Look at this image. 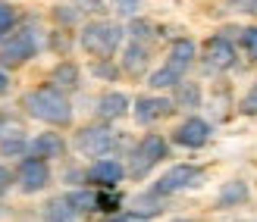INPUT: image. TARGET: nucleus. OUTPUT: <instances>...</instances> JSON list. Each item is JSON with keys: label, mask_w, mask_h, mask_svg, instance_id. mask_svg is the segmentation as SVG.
I'll return each instance as SVG.
<instances>
[{"label": "nucleus", "mask_w": 257, "mask_h": 222, "mask_svg": "<svg viewBox=\"0 0 257 222\" xmlns=\"http://www.w3.org/2000/svg\"><path fill=\"white\" fill-rule=\"evenodd\" d=\"M25 110H29L35 119L41 122H50V125H69L72 119V107L69 100L60 94L57 88H35L25 94Z\"/></svg>", "instance_id": "1"}, {"label": "nucleus", "mask_w": 257, "mask_h": 222, "mask_svg": "<svg viewBox=\"0 0 257 222\" xmlns=\"http://www.w3.org/2000/svg\"><path fill=\"white\" fill-rule=\"evenodd\" d=\"M122 41V29L113 22H91L82 32V47L94 57H110Z\"/></svg>", "instance_id": "2"}, {"label": "nucleus", "mask_w": 257, "mask_h": 222, "mask_svg": "<svg viewBox=\"0 0 257 222\" xmlns=\"http://www.w3.org/2000/svg\"><path fill=\"white\" fill-rule=\"evenodd\" d=\"M163 156H166V141L160 135H148L138 144V150L132 153V166H128V172H132L135 178L145 175V172H151V169L163 160Z\"/></svg>", "instance_id": "3"}, {"label": "nucleus", "mask_w": 257, "mask_h": 222, "mask_svg": "<svg viewBox=\"0 0 257 222\" xmlns=\"http://www.w3.org/2000/svg\"><path fill=\"white\" fill-rule=\"evenodd\" d=\"M35 50H38V35H35V29H22V32H16L4 44L0 60L10 63V66H16V63H25L29 57H35Z\"/></svg>", "instance_id": "4"}, {"label": "nucleus", "mask_w": 257, "mask_h": 222, "mask_svg": "<svg viewBox=\"0 0 257 222\" xmlns=\"http://www.w3.org/2000/svg\"><path fill=\"white\" fill-rule=\"evenodd\" d=\"M75 144H79V150L85 156H104V153L113 150V144H116V135H113L110 128L94 125V128H82L79 138H75Z\"/></svg>", "instance_id": "5"}, {"label": "nucleus", "mask_w": 257, "mask_h": 222, "mask_svg": "<svg viewBox=\"0 0 257 222\" xmlns=\"http://www.w3.org/2000/svg\"><path fill=\"white\" fill-rule=\"evenodd\" d=\"M204 172L198 166H173L160 181H157V194H176L182 188H191V185H201Z\"/></svg>", "instance_id": "6"}, {"label": "nucleus", "mask_w": 257, "mask_h": 222, "mask_svg": "<svg viewBox=\"0 0 257 222\" xmlns=\"http://www.w3.org/2000/svg\"><path fill=\"white\" fill-rule=\"evenodd\" d=\"M50 181V169H47V163L44 160H25L22 166H19V188L25 191V194H35V191H41L44 185Z\"/></svg>", "instance_id": "7"}, {"label": "nucleus", "mask_w": 257, "mask_h": 222, "mask_svg": "<svg viewBox=\"0 0 257 222\" xmlns=\"http://www.w3.org/2000/svg\"><path fill=\"white\" fill-rule=\"evenodd\" d=\"M173 107H176V103L163 100V97H141V100L135 103V119L145 122V125H148V122H157V119H163V116H170Z\"/></svg>", "instance_id": "8"}, {"label": "nucleus", "mask_w": 257, "mask_h": 222, "mask_svg": "<svg viewBox=\"0 0 257 222\" xmlns=\"http://www.w3.org/2000/svg\"><path fill=\"white\" fill-rule=\"evenodd\" d=\"M207 138H210V125L204 119H188V122L179 125V132H176V141L182 147H204Z\"/></svg>", "instance_id": "9"}, {"label": "nucleus", "mask_w": 257, "mask_h": 222, "mask_svg": "<svg viewBox=\"0 0 257 222\" xmlns=\"http://www.w3.org/2000/svg\"><path fill=\"white\" fill-rule=\"evenodd\" d=\"M122 166L116 163V160H97L94 166H91V172H88V178L94 181V185H100V188H116L119 181H122Z\"/></svg>", "instance_id": "10"}, {"label": "nucleus", "mask_w": 257, "mask_h": 222, "mask_svg": "<svg viewBox=\"0 0 257 222\" xmlns=\"http://www.w3.org/2000/svg\"><path fill=\"white\" fill-rule=\"evenodd\" d=\"M235 63V47L226 38H210L207 41V66L213 69H229Z\"/></svg>", "instance_id": "11"}, {"label": "nucleus", "mask_w": 257, "mask_h": 222, "mask_svg": "<svg viewBox=\"0 0 257 222\" xmlns=\"http://www.w3.org/2000/svg\"><path fill=\"white\" fill-rule=\"evenodd\" d=\"M32 156L35 160H50V156H63V150H66V144H63V138L57 132H41L35 141H32Z\"/></svg>", "instance_id": "12"}, {"label": "nucleus", "mask_w": 257, "mask_h": 222, "mask_svg": "<svg viewBox=\"0 0 257 222\" xmlns=\"http://www.w3.org/2000/svg\"><path fill=\"white\" fill-rule=\"evenodd\" d=\"M191 57H195V44H191V41H176L173 50H170V63H166V69H173L176 75H182L191 66Z\"/></svg>", "instance_id": "13"}, {"label": "nucleus", "mask_w": 257, "mask_h": 222, "mask_svg": "<svg viewBox=\"0 0 257 222\" xmlns=\"http://www.w3.org/2000/svg\"><path fill=\"white\" fill-rule=\"evenodd\" d=\"M125 110H128V100H125V94H119V91L104 94L100 97V107H97V113L104 116V119H119V116H125Z\"/></svg>", "instance_id": "14"}, {"label": "nucleus", "mask_w": 257, "mask_h": 222, "mask_svg": "<svg viewBox=\"0 0 257 222\" xmlns=\"http://www.w3.org/2000/svg\"><path fill=\"white\" fill-rule=\"evenodd\" d=\"M72 219H75V206L69 203V197L50 200L44 206V222H72Z\"/></svg>", "instance_id": "15"}, {"label": "nucleus", "mask_w": 257, "mask_h": 222, "mask_svg": "<svg viewBox=\"0 0 257 222\" xmlns=\"http://www.w3.org/2000/svg\"><path fill=\"white\" fill-rule=\"evenodd\" d=\"M122 66H125L128 75H141V72L148 69V50L141 47V44H132V47L125 50V63H122Z\"/></svg>", "instance_id": "16"}, {"label": "nucleus", "mask_w": 257, "mask_h": 222, "mask_svg": "<svg viewBox=\"0 0 257 222\" xmlns=\"http://www.w3.org/2000/svg\"><path fill=\"white\" fill-rule=\"evenodd\" d=\"M248 197V188L245 181H226L223 191H220V206H232V203H241Z\"/></svg>", "instance_id": "17"}, {"label": "nucleus", "mask_w": 257, "mask_h": 222, "mask_svg": "<svg viewBox=\"0 0 257 222\" xmlns=\"http://www.w3.org/2000/svg\"><path fill=\"white\" fill-rule=\"evenodd\" d=\"M54 82L63 85V88H75L79 85V66H72V63H60L54 69Z\"/></svg>", "instance_id": "18"}, {"label": "nucleus", "mask_w": 257, "mask_h": 222, "mask_svg": "<svg viewBox=\"0 0 257 222\" xmlns=\"http://www.w3.org/2000/svg\"><path fill=\"white\" fill-rule=\"evenodd\" d=\"M176 82H179V75H176L173 69H160V72L151 75L148 85H151V88H170V85H176Z\"/></svg>", "instance_id": "19"}, {"label": "nucleus", "mask_w": 257, "mask_h": 222, "mask_svg": "<svg viewBox=\"0 0 257 222\" xmlns=\"http://www.w3.org/2000/svg\"><path fill=\"white\" fill-rule=\"evenodd\" d=\"M157 213H160L157 197H138L135 200V216H157Z\"/></svg>", "instance_id": "20"}, {"label": "nucleus", "mask_w": 257, "mask_h": 222, "mask_svg": "<svg viewBox=\"0 0 257 222\" xmlns=\"http://www.w3.org/2000/svg\"><path fill=\"white\" fill-rule=\"evenodd\" d=\"M198 88L195 85H179V103L182 107H198Z\"/></svg>", "instance_id": "21"}, {"label": "nucleus", "mask_w": 257, "mask_h": 222, "mask_svg": "<svg viewBox=\"0 0 257 222\" xmlns=\"http://www.w3.org/2000/svg\"><path fill=\"white\" fill-rule=\"evenodd\" d=\"M13 25H16V13H13L10 4H0V38H4Z\"/></svg>", "instance_id": "22"}, {"label": "nucleus", "mask_w": 257, "mask_h": 222, "mask_svg": "<svg viewBox=\"0 0 257 222\" xmlns=\"http://www.w3.org/2000/svg\"><path fill=\"white\" fill-rule=\"evenodd\" d=\"M241 47L248 50L251 60H257V29H245V35H241Z\"/></svg>", "instance_id": "23"}, {"label": "nucleus", "mask_w": 257, "mask_h": 222, "mask_svg": "<svg viewBox=\"0 0 257 222\" xmlns=\"http://www.w3.org/2000/svg\"><path fill=\"white\" fill-rule=\"evenodd\" d=\"M0 150H4L7 156H19V153L25 150V141H22L19 135H16V138H7V141H4V147H0Z\"/></svg>", "instance_id": "24"}, {"label": "nucleus", "mask_w": 257, "mask_h": 222, "mask_svg": "<svg viewBox=\"0 0 257 222\" xmlns=\"http://www.w3.org/2000/svg\"><path fill=\"white\" fill-rule=\"evenodd\" d=\"M241 110H245V113H257V82H254V88L248 91V97L241 100Z\"/></svg>", "instance_id": "25"}, {"label": "nucleus", "mask_w": 257, "mask_h": 222, "mask_svg": "<svg viewBox=\"0 0 257 222\" xmlns=\"http://www.w3.org/2000/svg\"><path fill=\"white\" fill-rule=\"evenodd\" d=\"M113 4H116V10L119 13H125V16H132V13H138V0H113Z\"/></svg>", "instance_id": "26"}, {"label": "nucleus", "mask_w": 257, "mask_h": 222, "mask_svg": "<svg viewBox=\"0 0 257 222\" xmlns=\"http://www.w3.org/2000/svg\"><path fill=\"white\" fill-rule=\"evenodd\" d=\"M116 206H119V197H107V194L97 197V210H116Z\"/></svg>", "instance_id": "27"}, {"label": "nucleus", "mask_w": 257, "mask_h": 222, "mask_svg": "<svg viewBox=\"0 0 257 222\" xmlns=\"http://www.w3.org/2000/svg\"><path fill=\"white\" fill-rule=\"evenodd\" d=\"M232 7H238V10H245V13H257V0H229Z\"/></svg>", "instance_id": "28"}, {"label": "nucleus", "mask_w": 257, "mask_h": 222, "mask_svg": "<svg viewBox=\"0 0 257 222\" xmlns=\"http://www.w3.org/2000/svg\"><path fill=\"white\" fill-rule=\"evenodd\" d=\"M75 4H82L79 10H91V13H100V10H104V4H100V0H75Z\"/></svg>", "instance_id": "29"}, {"label": "nucleus", "mask_w": 257, "mask_h": 222, "mask_svg": "<svg viewBox=\"0 0 257 222\" xmlns=\"http://www.w3.org/2000/svg\"><path fill=\"white\" fill-rule=\"evenodd\" d=\"M7 185H10V172L0 166V191H7Z\"/></svg>", "instance_id": "30"}, {"label": "nucleus", "mask_w": 257, "mask_h": 222, "mask_svg": "<svg viewBox=\"0 0 257 222\" xmlns=\"http://www.w3.org/2000/svg\"><path fill=\"white\" fill-rule=\"evenodd\" d=\"M7 91H10V78L0 72V94H7Z\"/></svg>", "instance_id": "31"}, {"label": "nucleus", "mask_w": 257, "mask_h": 222, "mask_svg": "<svg viewBox=\"0 0 257 222\" xmlns=\"http://www.w3.org/2000/svg\"><path fill=\"white\" fill-rule=\"evenodd\" d=\"M4 125H7V119H4V116H0V128H4Z\"/></svg>", "instance_id": "32"}]
</instances>
